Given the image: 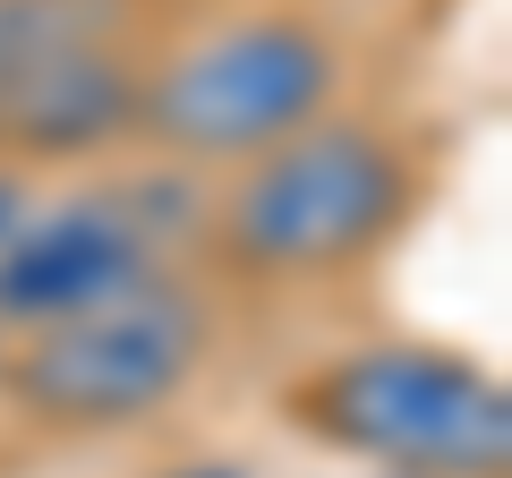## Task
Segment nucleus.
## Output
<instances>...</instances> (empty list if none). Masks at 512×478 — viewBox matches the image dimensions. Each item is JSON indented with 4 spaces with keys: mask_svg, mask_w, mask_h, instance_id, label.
Returning a JSON list of instances; mask_svg holds the SVG:
<instances>
[{
    "mask_svg": "<svg viewBox=\"0 0 512 478\" xmlns=\"http://www.w3.org/2000/svg\"><path fill=\"white\" fill-rule=\"evenodd\" d=\"M410 214H419L410 146L367 111H325L256 163L222 171V188L197 214V248L231 282L299 291V282L367 274L410 231Z\"/></svg>",
    "mask_w": 512,
    "mask_h": 478,
    "instance_id": "f257e3e1",
    "label": "nucleus"
},
{
    "mask_svg": "<svg viewBox=\"0 0 512 478\" xmlns=\"http://www.w3.org/2000/svg\"><path fill=\"white\" fill-rule=\"evenodd\" d=\"M214 359V299L197 274H146L111 299L0 333V419L52 444H103L154 427Z\"/></svg>",
    "mask_w": 512,
    "mask_h": 478,
    "instance_id": "f03ea898",
    "label": "nucleus"
},
{
    "mask_svg": "<svg viewBox=\"0 0 512 478\" xmlns=\"http://www.w3.org/2000/svg\"><path fill=\"white\" fill-rule=\"evenodd\" d=\"M342 103V43L308 9H239L137 60V146L163 171L222 180Z\"/></svg>",
    "mask_w": 512,
    "mask_h": 478,
    "instance_id": "7ed1b4c3",
    "label": "nucleus"
},
{
    "mask_svg": "<svg viewBox=\"0 0 512 478\" xmlns=\"http://www.w3.org/2000/svg\"><path fill=\"white\" fill-rule=\"evenodd\" d=\"M291 427L384 478H512V393L453 342H359L282 393Z\"/></svg>",
    "mask_w": 512,
    "mask_h": 478,
    "instance_id": "20e7f679",
    "label": "nucleus"
},
{
    "mask_svg": "<svg viewBox=\"0 0 512 478\" xmlns=\"http://www.w3.org/2000/svg\"><path fill=\"white\" fill-rule=\"evenodd\" d=\"M188 171H137V180H86L52 205H26L0 231V333L43 325L60 308L111 299L146 274H171L180 248L197 239Z\"/></svg>",
    "mask_w": 512,
    "mask_h": 478,
    "instance_id": "39448f33",
    "label": "nucleus"
},
{
    "mask_svg": "<svg viewBox=\"0 0 512 478\" xmlns=\"http://www.w3.org/2000/svg\"><path fill=\"white\" fill-rule=\"evenodd\" d=\"M111 146H137V60L120 35L0 69V163H94Z\"/></svg>",
    "mask_w": 512,
    "mask_h": 478,
    "instance_id": "423d86ee",
    "label": "nucleus"
},
{
    "mask_svg": "<svg viewBox=\"0 0 512 478\" xmlns=\"http://www.w3.org/2000/svg\"><path fill=\"white\" fill-rule=\"evenodd\" d=\"M146 478H256V470H248V461H231V453H188V461L146 470Z\"/></svg>",
    "mask_w": 512,
    "mask_h": 478,
    "instance_id": "0eeeda50",
    "label": "nucleus"
}]
</instances>
